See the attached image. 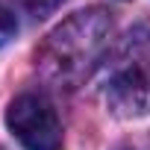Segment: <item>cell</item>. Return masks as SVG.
<instances>
[{
	"instance_id": "obj_2",
	"label": "cell",
	"mask_w": 150,
	"mask_h": 150,
	"mask_svg": "<svg viewBox=\"0 0 150 150\" xmlns=\"http://www.w3.org/2000/svg\"><path fill=\"white\" fill-rule=\"evenodd\" d=\"M103 97L121 118L150 115V24H135L103 62Z\"/></svg>"
},
{
	"instance_id": "obj_3",
	"label": "cell",
	"mask_w": 150,
	"mask_h": 150,
	"mask_svg": "<svg viewBox=\"0 0 150 150\" xmlns=\"http://www.w3.org/2000/svg\"><path fill=\"white\" fill-rule=\"evenodd\" d=\"M6 127L24 150H62V124L41 94H18L6 109Z\"/></svg>"
},
{
	"instance_id": "obj_1",
	"label": "cell",
	"mask_w": 150,
	"mask_h": 150,
	"mask_svg": "<svg viewBox=\"0 0 150 150\" xmlns=\"http://www.w3.org/2000/svg\"><path fill=\"white\" fill-rule=\"evenodd\" d=\"M112 18L106 9L91 6L62 21L41 44L35 62L41 74L53 83L77 86L103 62V53L109 47Z\"/></svg>"
},
{
	"instance_id": "obj_5",
	"label": "cell",
	"mask_w": 150,
	"mask_h": 150,
	"mask_svg": "<svg viewBox=\"0 0 150 150\" xmlns=\"http://www.w3.org/2000/svg\"><path fill=\"white\" fill-rule=\"evenodd\" d=\"M62 3H65V0H27L30 12H33V15H38V18H44V15L56 12V9H59Z\"/></svg>"
},
{
	"instance_id": "obj_4",
	"label": "cell",
	"mask_w": 150,
	"mask_h": 150,
	"mask_svg": "<svg viewBox=\"0 0 150 150\" xmlns=\"http://www.w3.org/2000/svg\"><path fill=\"white\" fill-rule=\"evenodd\" d=\"M15 33H18V18H15V12L0 3V47H3L6 41H12Z\"/></svg>"
},
{
	"instance_id": "obj_6",
	"label": "cell",
	"mask_w": 150,
	"mask_h": 150,
	"mask_svg": "<svg viewBox=\"0 0 150 150\" xmlns=\"http://www.w3.org/2000/svg\"><path fill=\"white\" fill-rule=\"evenodd\" d=\"M0 150H3V147H0Z\"/></svg>"
}]
</instances>
